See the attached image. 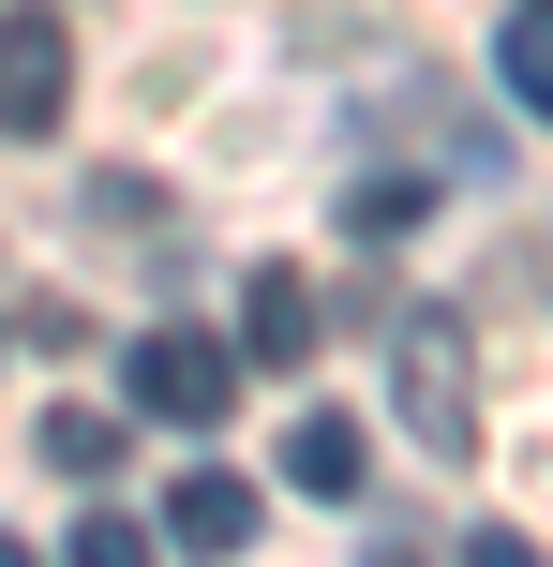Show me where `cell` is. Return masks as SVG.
<instances>
[{
	"mask_svg": "<svg viewBox=\"0 0 553 567\" xmlns=\"http://www.w3.org/2000/svg\"><path fill=\"white\" fill-rule=\"evenodd\" d=\"M75 567H150V523L135 508H90L75 523Z\"/></svg>",
	"mask_w": 553,
	"mask_h": 567,
	"instance_id": "30bf717a",
	"label": "cell"
},
{
	"mask_svg": "<svg viewBox=\"0 0 553 567\" xmlns=\"http://www.w3.org/2000/svg\"><path fill=\"white\" fill-rule=\"evenodd\" d=\"M419 209H434V195H419V179H389V165H375V179H345V225H359V239L419 225Z\"/></svg>",
	"mask_w": 553,
	"mask_h": 567,
	"instance_id": "9c48e42d",
	"label": "cell"
},
{
	"mask_svg": "<svg viewBox=\"0 0 553 567\" xmlns=\"http://www.w3.org/2000/svg\"><path fill=\"white\" fill-rule=\"evenodd\" d=\"M494 75H509V105H539V120H553V0H524V16L494 30Z\"/></svg>",
	"mask_w": 553,
	"mask_h": 567,
	"instance_id": "ba28073f",
	"label": "cell"
},
{
	"mask_svg": "<svg viewBox=\"0 0 553 567\" xmlns=\"http://www.w3.org/2000/svg\"><path fill=\"white\" fill-rule=\"evenodd\" d=\"M225 403H239V343H209V329H150L135 343V419L195 433V419H225Z\"/></svg>",
	"mask_w": 553,
	"mask_h": 567,
	"instance_id": "3957f363",
	"label": "cell"
},
{
	"mask_svg": "<svg viewBox=\"0 0 553 567\" xmlns=\"http://www.w3.org/2000/svg\"><path fill=\"white\" fill-rule=\"evenodd\" d=\"M165 538H180V553H239V538H255V493H239V478H209V463H195V478L165 493Z\"/></svg>",
	"mask_w": 553,
	"mask_h": 567,
	"instance_id": "8992f818",
	"label": "cell"
},
{
	"mask_svg": "<svg viewBox=\"0 0 553 567\" xmlns=\"http://www.w3.org/2000/svg\"><path fill=\"white\" fill-rule=\"evenodd\" d=\"M359 463H375V449H359V419H345V403H299L285 478H299V493H359Z\"/></svg>",
	"mask_w": 553,
	"mask_h": 567,
	"instance_id": "5b68a950",
	"label": "cell"
},
{
	"mask_svg": "<svg viewBox=\"0 0 553 567\" xmlns=\"http://www.w3.org/2000/svg\"><path fill=\"white\" fill-rule=\"evenodd\" d=\"M60 105H75V45H60V16L30 0V16H0V150L60 135Z\"/></svg>",
	"mask_w": 553,
	"mask_h": 567,
	"instance_id": "7a4b0ae2",
	"label": "cell"
},
{
	"mask_svg": "<svg viewBox=\"0 0 553 567\" xmlns=\"http://www.w3.org/2000/svg\"><path fill=\"white\" fill-rule=\"evenodd\" d=\"M45 478H120V419H90V403H45Z\"/></svg>",
	"mask_w": 553,
	"mask_h": 567,
	"instance_id": "52a82bcc",
	"label": "cell"
},
{
	"mask_svg": "<svg viewBox=\"0 0 553 567\" xmlns=\"http://www.w3.org/2000/svg\"><path fill=\"white\" fill-rule=\"evenodd\" d=\"M315 329H329V313H315V284H299V269H255V284H239V359L299 373V359H315Z\"/></svg>",
	"mask_w": 553,
	"mask_h": 567,
	"instance_id": "277c9868",
	"label": "cell"
},
{
	"mask_svg": "<svg viewBox=\"0 0 553 567\" xmlns=\"http://www.w3.org/2000/svg\"><path fill=\"white\" fill-rule=\"evenodd\" d=\"M389 403H404V433L434 463L479 449V359H464V313H404L389 329Z\"/></svg>",
	"mask_w": 553,
	"mask_h": 567,
	"instance_id": "6da1fadb",
	"label": "cell"
}]
</instances>
